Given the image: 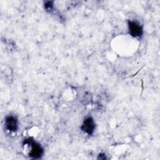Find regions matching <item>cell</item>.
Segmentation results:
<instances>
[{"label": "cell", "instance_id": "cell-1", "mask_svg": "<svg viewBox=\"0 0 160 160\" xmlns=\"http://www.w3.org/2000/svg\"><path fill=\"white\" fill-rule=\"evenodd\" d=\"M129 29L130 34L134 37H138L141 36L142 33V27L136 22L130 21L128 22Z\"/></svg>", "mask_w": 160, "mask_h": 160}, {"label": "cell", "instance_id": "cell-2", "mask_svg": "<svg viewBox=\"0 0 160 160\" xmlns=\"http://www.w3.org/2000/svg\"><path fill=\"white\" fill-rule=\"evenodd\" d=\"M95 128V124L91 118H86L82 126V129L86 133L91 134L93 132Z\"/></svg>", "mask_w": 160, "mask_h": 160}, {"label": "cell", "instance_id": "cell-3", "mask_svg": "<svg viewBox=\"0 0 160 160\" xmlns=\"http://www.w3.org/2000/svg\"><path fill=\"white\" fill-rule=\"evenodd\" d=\"M5 125L8 131H15L18 128V121L16 118L12 116L6 117L5 120Z\"/></svg>", "mask_w": 160, "mask_h": 160}, {"label": "cell", "instance_id": "cell-4", "mask_svg": "<svg viewBox=\"0 0 160 160\" xmlns=\"http://www.w3.org/2000/svg\"><path fill=\"white\" fill-rule=\"evenodd\" d=\"M42 154V149L41 146L36 142H32L31 144V151L29 155L34 158H39Z\"/></svg>", "mask_w": 160, "mask_h": 160}]
</instances>
